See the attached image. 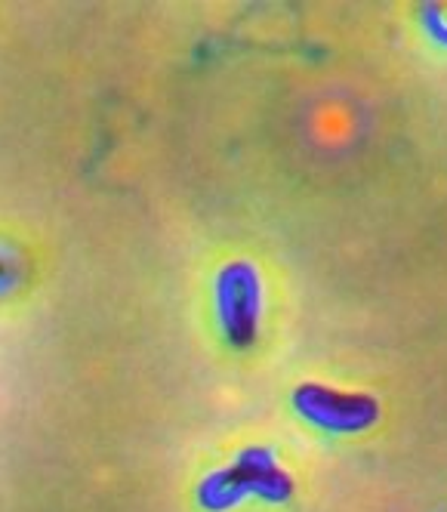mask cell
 I'll use <instances>...</instances> for the list:
<instances>
[{
	"label": "cell",
	"instance_id": "obj_5",
	"mask_svg": "<svg viewBox=\"0 0 447 512\" xmlns=\"http://www.w3.org/2000/svg\"><path fill=\"white\" fill-rule=\"evenodd\" d=\"M19 275V263H16V256L10 250L0 247V290L10 287Z\"/></svg>",
	"mask_w": 447,
	"mask_h": 512
},
{
	"label": "cell",
	"instance_id": "obj_4",
	"mask_svg": "<svg viewBox=\"0 0 447 512\" xmlns=\"http://www.w3.org/2000/svg\"><path fill=\"white\" fill-rule=\"evenodd\" d=\"M426 16H429L426 28L432 31V38H435L438 44H447V7H441V4L426 7Z\"/></svg>",
	"mask_w": 447,
	"mask_h": 512
},
{
	"label": "cell",
	"instance_id": "obj_2",
	"mask_svg": "<svg viewBox=\"0 0 447 512\" xmlns=\"http://www.w3.org/2000/svg\"><path fill=\"white\" fill-rule=\"evenodd\" d=\"M290 488V479L266 451H247L232 469L210 475L201 488V500L207 509H226L250 494H259L266 500H284Z\"/></svg>",
	"mask_w": 447,
	"mask_h": 512
},
{
	"label": "cell",
	"instance_id": "obj_1",
	"mask_svg": "<svg viewBox=\"0 0 447 512\" xmlns=\"http://www.w3.org/2000/svg\"><path fill=\"white\" fill-rule=\"evenodd\" d=\"M216 315L232 346H250L263 318V281L244 260L222 266L216 275Z\"/></svg>",
	"mask_w": 447,
	"mask_h": 512
},
{
	"label": "cell",
	"instance_id": "obj_3",
	"mask_svg": "<svg viewBox=\"0 0 447 512\" xmlns=\"http://www.w3.org/2000/svg\"><path fill=\"white\" fill-rule=\"evenodd\" d=\"M293 408L309 423L330 432H364L380 417L377 401L361 392H340L327 386H300L293 392Z\"/></svg>",
	"mask_w": 447,
	"mask_h": 512
}]
</instances>
